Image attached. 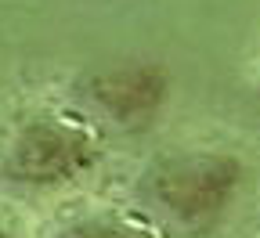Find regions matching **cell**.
<instances>
[{
    "instance_id": "obj_1",
    "label": "cell",
    "mask_w": 260,
    "mask_h": 238,
    "mask_svg": "<svg viewBox=\"0 0 260 238\" xmlns=\"http://www.w3.org/2000/svg\"><path fill=\"white\" fill-rule=\"evenodd\" d=\"M98 155L90 130L61 112H32L0 152V181L18 191H54L83 177Z\"/></svg>"
},
{
    "instance_id": "obj_2",
    "label": "cell",
    "mask_w": 260,
    "mask_h": 238,
    "mask_svg": "<svg viewBox=\"0 0 260 238\" xmlns=\"http://www.w3.org/2000/svg\"><path fill=\"white\" fill-rule=\"evenodd\" d=\"M239 184V166L213 152H191L167 159L152 169L148 195L170 220L184 227H203L217 220Z\"/></svg>"
},
{
    "instance_id": "obj_3",
    "label": "cell",
    "mask_w": 260,
    "mask_h": 238,
    "mask_svg": "<svg viewBox=\"0 0 260 238\" xmlns=\"http://www.w3.org/2000/svg\"><path fill=\"white\" fill-rule=\"evenodd\" d=\"M40 238H162L148 220L112 206H87L58 217Z\"/></svg>"
},
{
    "instance_id": "obj_4",
    "label": "cell",
    "mask_w": 260,
    "mask_h": 238,
    "mask_svg": "<svg viewBox=\"0 0 260 238\" xmlns=\"http://www.w3.org/2000/svg\"><path fill=\"white\" fill-rule=\"evenodd\" d=\"M0 238H25V234H22V231H18L11 220H4V217H0Z\"/></svg>"
}]
</instances>
